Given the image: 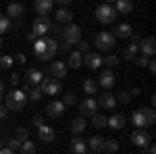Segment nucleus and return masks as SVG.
<instances>
[{"label": "nucleus", "instance_id": "nucleus-1", "mask_svg": "<svg viewBox=\"0 0 156 154\" xmlns=\"http://www.w3.org/2000/svg\"><path fill=\"white\" fill-rule=\"evenodd\" d=\"M56 52H58V48H56V40L54 38H40L34 44V54L40 60H50Z\"/></svg>", "mask_w": 156, "mask_h": 154}, {"label": "nucleus", "instance_id": "nucleus-2", "mask_svg": "<svg viewBox=\"0 0 156 154\" xmlns=\"http://www.w3.org/2000/svg\"><path fill=\"white\" fill-rule=\"evenodd\" d=\"M131 121L137 125V129H144L148 125H154L156 115H154V108H140L131 115Z\"/></svg>", "mask_w": 156, "mask_h": 154}, {"label": "nucleus", "instance_id": "nucleus-3", "mask_svg": "<svg viewBox=\"0 0 156 154\" xmlns=\"http://www.w3.org/2000/svg\"><path fill=\"white\" fill-rule=\"evenodd\" d=\"M27 104V94L21 92V90H11L6 94V104L4 106L11 108V110H21V108Z\"/></svg>", "mask_w": 156, "mask_h": 154}, {"label": "nucleus", "instance_id": "nucleus-4", "mask_svg": "<svg viewBox=\"0 0 156 154\" xmlns=\"http://www.w3.org/2000/svg\"><path fill=\"white\" fill-rule=\"evenodd\" d=\"M115 36L110 34V31H98L96 38H94V44H96L98 50H106V52H110L112 48H115Z\"/></svg>", "mask_w": 156, "mask_h": 154}, {"label": "nucleus", "instance_id": "nucleus-5", "mask_svg": "<svg viewBox=\"0 0 156 154\" xmlns=\"http://www.w3.org/2000/svg\"><path fill=\"white\" fill-rule=\"evenodd\" d=\"M60 38H62V42H67L69 46H73V44H79L81 42V29L77 27V25L69 23L62 31H60Z\"/></svg>", "mask_w": 156, "mask_h": 154}, {"label": "nucleus", "instance_id": "nucleus-6", "mask_svg": "<svg viewBox=\"0 0 156 154\" xmlns=\"http://www.w3.org/2000/svg\"><path fill=\"white\" fill-rule=\"evenodd\" d=\"M115 17H117V13H115V9H112V4H100V6L96 9V19L102 25L112 23Z\"/></svg>", "mask_w": 156, "mask_h": 154}, {"label": "nucleus", "instance_id": "nucleus-7", "mask_svg": "<svg viewBox=\"0 0 156 154\" xmlns=\"http://www.w3.org/2000/svg\"><path fill=\"white\" fill-rule=\"evenodd\" d=\"M131 142L133 146H137V148H148L150 142H152V138H150V133H146V129H135L131 133Z\"/></svg>", "mask_w": 156, "mask_h": 154}, {"label": "nucleus", "instance_id": "nucleus-8", "mask_svg": "<svg viewBox=\"0 0 156 154\" xmlns=\"http://www.w3.org/2000/svg\"><path fill=\"white\" fill-rule=\"evenodd\" d=\"M37 88L42 90V94L54 96L60 90V81H58V79H52V77H44V79H42V83H40Z\"/></svg>", "mask_w": 156, "mask_h": 154}, {"label": "nucleus", "instance_id": "nucleus-9", "mask_svg": "<svg viewBox=\"0 0 156 154\" xmlns=\"http://www.w3.org/2000/svg\"><path fill=\"white\" fill-rule=\"evenodd\" d=\"M50 31V21L48 17H37L36 21H34V36L36 38H46V34Z\"/></svg>", "mask_w": 156, "mask_h": 154}, {"label": "nucleus", "instance_id": "nucleus-10", "mask_svg": "<svg viewBox=\"0 0 156 154\" xmlns=\"http://www.w3.org/2000/svg\"><path fill=\"white\" fill-rule=\"evenodd\" d=\"M96 108H98V102L92 96L79 102V113H81L83 117H94V115H96Z\"/></svg>", "mask_w": 156, "mask_h": 154}, {"label": "nucleus", "instance_id": "nucleus-11", "mask_svg": "<svg viewBox=\"0 0 156 154\" xmlns=\"http://www.w3.org/2000/svg\"><path fill=\"white\" fill-rule=\"evenodd\" d=\"M137 50L142 52V56H154L156 54V42L154 38H146V40H142L140 44H137Z\"/></svg>", "mask_w": 156, "mask_h": 154}, {"label": "nucleus", "instance_id": "nucleus-12", "mask_svg": "<svg viewBox=\"0 0 156 154\" xmlns=\"http://www.w3.org/2000/svg\"><path fill=\"white\" fill-rule=\"evenodd\" d=\"M50 75H52V79H62L65 75H67V71H69V67H67V63H62V60H58V63H52L48 67Z\"/></svg>", "mask_w": 156, "mask_h": 154}, {"label": "nucleus", "instance_id": "nucleus-13", "mask_svg": "<svg viewBox=\"0 0 156 154\" xmlns=\"http://www.w3.org/2000/svg\"><path fill=\"white\" fill-rule=\"evenodd\" d=\"M42 79H44V75H42V71H37V69H29V71L25 73V83H27V88L40 85Z\"/></svg>", "mask_w": 156, "mask_h": 154}, {"label": "nucleus", "instance_id": "nucleus-14", "mask_svg": "<svg viewBox=\"0 0 156 154\" xmlns=\"http://www.w3.org/2000/svg\"><path fill=\"white\" fill-rule=\"evenodd\" d=\"M62 113H65V104H62L60 100H52L48 106H46V115H48V117H52V119L60 117Z\"/></svg>", "mask_w": 156, "mask_h": 154}, {"label": "nucleus", "instance_id": "nucleus-15", "mask_svg": "<svg viewBox=\"0 0 156 154\" xmlns=\"http://www.w3.org/2000/svg\"><path fill=\"white\" fill-rule=\"evenodd\" d=\"M98 83L102 85V88H106V90H110L112 85H115V73L110 71V69H106V71L100 73V79H98Z\"/></svg>", "mask_w": 156, "mask_h": 154}, {"label": "nucleus", "instance_id": "nucleus-16", "mask_svg": "<svg viewBox=\"0 0 156 154\" xmlns=\"http://www.w3.org/2000/svg\"><path fill=\"white\" fill-rule=\"evenodd\" d=\"M25 13V6L23 4H19V2H12L6 6V17H11V19H19V17H23Z\"/></svg>", "mask_w": 156, "mask_h": 154}, {"label": "nucleus", "instance_id": "nucleus-17", "mask_svg": "<svg viewBox=\"0 0 156 154\" xmlns=\"http://www.w3.org/2000/svg\"><path fill=\"white\" fill-rule=\"evenodd\" d=\"M83 63L90 67V69H98V67H102V56L96 54V52H87L83 56Z\"/></svg>", "mask_w": 156, "mask_h": 154}, {"label": "nucleus", "instance_id": "nucleus-18", "mask_svg": "<svg viewBox=\"0 0 156 154\" xmlns=\"http://www.w3.org/2000/svg\"><path fill=\"white\" fill-rule=\"evenodd\" d=\"M34 9H36V13L40 17H48V13L52 11V0H37Z\"/></svg>", "mask_w": 156, "mask_h": 154}, {"label": "nucleus", "instance_id": "nucleus-19", "mask_svg": "<svg viewBox=\"0 0 156 154\" xmlns=\"http://www.w3.org/2000/svg\"><path fill=\"white\" fill-rule=\"evenodd\" d=\"M37 135H40V140H42V142H52V140L56 138L54 129H52V127H48V125H42V127H37Z\"/></svg>", "mask_w": 156, "mask_h": 154}, {"label": "nucleus", "instance_id": "nucleus-20", "mask_svg": "<svg viewBox=\"0 0 156 154\" xmlns=\"http://www.w3.org/2000/svg\"><path fill=\"white\" fill-rule=\"evenodd\" d=\"M96 102H98V106H102V108H115V104H117V98H115L112 94H108V92H106V94L100 96Z\"/></svg>", "mask_w": 156, "mask_h": 154}, {"label": "nucleus", "instance_id": "nucleus-21", "mask_svg": "<svg viewBox=\"0 0 156 154\" xmlns=\"http://www.w3.org/2000/svg\"><path fill=\"white\" fill-rule=\"evenodd\" d=\"M71 148H73V154H85L87 152V146H85L83 138H79V135H75L71 140Z\"/></svg>", "mask_w": 156, "mask_h": 154}, {"label": "nucleus", "instance_id": "nucleus-22", "mask_svg": "<svg viewBox=\"0 0 156 154\" xmlns=\"http://www.w3.org/2000/svg\"><path fill=\"white\" fill-rule=\"evenodd\" d=\"M112 9H115V13H123V15H127V13L133 11V2H131V0H117Z\"/></svg>", "mask_w": 156, "mask_h": 154}, {"label": "nucleus", "instance_id": "nucleus-23", "mask_svg": "<svg viewBox=\"0 0 156 154\" xmlns=\"http://www.w3.org/2000/svg\"><path fill=\"white\" fill-rule=\"evenodd\" d=\"M106 125H110L112 129H121V127L125 125V115L117 113V115H112V117H106Z\"/></svg>", "mask_w": 156, "mask_h": 154}, {"label": "nucleus", "instance_id": "nucleus-24", "mask_svg": "<svg viewBox=\"0 0 156 154\" xmlns=\"http://www.w3.org/2000/svg\"><path fill=\"white\" fill-rule=\"evenodd\" d=\"M83 65V56L77 52V50H73L71 54H69V60H67V67H73V69H79Z\"/></svg>", "mask_w": 156, "mask_h": 154}, {"label": "nucleus", "instance_id": "nucleus-25", "mask_svg": "<svg viewBox=\"0 0 156 154\" xmlns=\"http://www.w3.org/2000/svg\"><path fill=\"white\" fill-rule=\"evenodd\" d=\"M54 17H56V23H71V19H73V13L71 11H67V9H58V11H56V15H54Z\"/></svg>", "mask_w": 156, "mask_h": 154}, {"label": "nucleus", "instance_id": "nucleus-26", "mask_svg": "<svg viewBox=\"0 0 156 154\" xmlns=\"http://www.w3.org/2000/svg\"><path fill=\"white\" fill-rule=\"evenodd\" d=\"M131 34H133L131 25H127V23H121L119 27L115 29V34H112V36H115V40H117V38H129Z\"/></svg>", "mask_w": 156, "mask_h": 154}, {"label": "nucleus", "instance_id": "nucleus-27", "mask_svg": "<svg viewBox=\"0 0 156 154\" xmlns=\"http://www.w3.org/2000/svg\"><path fill=\"white\" fill-rule=\"evenodd\" d=\"M71 129H73V133H81V131L85 129V119L83 117H75L71 121Z\"/></svg>", "mask_w": 156, "mask_h": 154}, {"label": "nucleus", "instance_id": "nucleus-28", "mask_svg": "<svg viewBox=\"0 0 156 154\" xmlns=\"http://www.w3.org/2000/svg\"><path fill=\"white\" fill-rule=\"evenodd\" d=\"M137 52H140L137 46H135V44H129V46L123 50V59H125V60H133L135 56H137Z\"/></svg>", "mask_w": 156, "mask_h": 154}, {"label": "nucleus", "instance_id": "nucleus-29", "mask_svg": "<svg viewBox=\"0 0 156 154\" xmlns=\"http://www.w3.org/2000/svg\"><path fill=\"white\" fill-rule=\"evenodd\" d=\"M42 90H40V88H27V98H29V100H31V102H37V100H40V98H42Z\"/></svg>", "mask_w": 156, "mask_h": 154}, {"label": "nucleus", "instance_id": "nucleus-30", "mask_svg": "<svg viewBox=\"0 0 156 154\" xmlns=\"http://www.w3.org/2000/svg\"><path fill=\"white\" fill-rule=\"evenodd\" d=\"M102 150L108 154H115L119 150V142H115V140H104V146H102Z\"/></svg>", "mask_w": 156, "mask_h": 154}, {"label": "nucleus", "instance_id": "nucleus-31", "mask_svg": "<svg viewBox=\"0 0 156 154\" xmlns=\"http://www.w3.org/2000/svg\"><path fill=\"white\" fill-rule=\"evenodd\" d=\"M102 146H104V140H102L100 135H96V138H92V140H90V148H92L96 154L102 152Z\"/></svg>", "mask_w": 156, "mask_h": 154}, {"label": "nucleus", "instance_id": "nucleus-32", "mask_svg": "<svg viewBox=\"0 0 156 154\" xmlns=\"http://www.w3.org/2000/svg\"><path fill=\"white\" fill-rule=\"evenodd\" d=\"M9 29H11V19L6 15H0V38H2V34H6Z\"/></svg>", "mask_w": 156, "mask_h": 154}, {"label": "nucleus", "instance_id": "nucleus-33", "mask_svg": "<svg viewBox=\"0 0 156 154\" xmlns=\"http://www.w3.org/2000/svg\"><path fill=\"white\" fill-rule=\"evenodd\" d=\"M96 88H98V83L94 81V79H85L83 81V90H85V94H96Z\"/></svg>", "mask_w": 156, "mask_h": 154}, {"label": "nucleus", "instance_id": "nucleus-34", "mask_svg": "<svg viewBox=\"0 0 156 154\" xmlns=\"http://www.w3.org/2000/svg\"><path fill=\"white\" fill-rule=\"evenodd\" d=\"M27 135H29V131L25 129V127H19V129L15 131V140H19V142H21V144H23V142H27V140H29Z\"/></svg>", "mask_w": 156, "mask_h": 154}, {"label": "nucleus", "instance_id": "nucleus-35", "mask_svg": "<svg viewBox=\"0 0 156 154\" xmlns=\"http://www.w3.org/2000/svg\"><path fill=\"white\" fill-rule=\"evenodd\" d=\"M21 154H36V146H34V142H23L21 144Z\"/></svg>", "mask_w": 156, "mask_h": 154}, {"label": "nucleus", "instance_id": "nucleus-36", "mask_svg": "<svg viewBox=\"0 0 156 154\" xmlns=\"http://www.w3.org/2000/svg\"><path fill=\"white\" fill-rule=\"evenodd\" d=\"M102 65H104V67H117V65H119V59H117L115 54H108V56L102 59Z\"/></svg>", "mask_w": 156, "mask_h": 154}, {"label": "nucleus", "instance_id": "nucleus-37", "mask_svg": "<svg viewBox=\"0 0 156 154\" xmlns=\"http://www.w3.org/2000/svg\"><path fill=\"white\" fill-rule=\"evenodd\" d=\"M92 121H94V127H98V129L106 127V117H104V115H94Z\"/></svg>", "mask_w": 156, "mask_h": 154}, {"label": "nucleus", "instance_id": "nucleus-38", "mask_svg": "<svg viewBox=\"0 0 156 154\" xmlns=\"http://www.w3.org/2000/svg\"><path fill=\"white\" fill-rule=\"evenodd\" d=\"M12 65V56H0V69H11Z\"/></svg>", "mask_w": 156, "mask_h": 154}, {"label": "nucleus", "instance_id": "nucleus-39", "mask_svg": "<svg viewBox=\"0 0 156 154\" xmlns=\"http://www.w3.org/2000/svg\"><path fill=\"white\" fill-rule=\"evenodd\" d=\"M60 102H62V104H65V108H67V106H73V104L77 102V98H75V94H65V98H62Z\"/></svg>", "mask_w": 156, "mask_h": 154}, {"label": "nucleus", "instance_id": "nucleus-40", "mask_svg": "<svg viewBox=\"0 0 156 154\" xmlns=\"http://www.w3.org/2000/svg\"><path fill=\"white\" fill-rule=\"evenodd\" d=\"M9 150H12V152H15V150H21V142L15 140V138H11V140H9Z\"/></svg>", "mask_w": 156, "mask_h": 154}, {"label": "nucleus", "instance_id": "nucleus-41", "mask_svg": "<svg viewBox=\"0 0 156 154\" xmlns=\"http://www.w3.org/2000/svg\"><path fill=\"white\" fill-rule=\"evenodd\" d=\"M77 48H79V50H77L79 54H87V52H90V44H87V42H79Z\"/></svg>", "mask_w": 156, "mask_h": 154}, {"label": "nucleus", "instance_id": "nucleus-42", "mask_svg": "<svg viewBox=\"0 0 156 154\" xmlns=\"http://www.w3.org/2000/svg\"><path fill=\"white\" fill-rule=\"evenodd\" d=\"M131 98H133V96L129 94V92H121V96H119V100L123 102V104H129V102H131Z\"/></svg>", "mask_w": 156, "mask_h": 154}, {"label": "nucleus", "instance_id": "nucleus-43", "mask_svg": "<svg viewBox=\"0 0 156 154\" xmlns=\"http://www.w3.org/2000/svg\"><path fill=\"white\" fill-rule=\"evenodd\" d=\"M135 65H137V67H148V59H146V56H135Z\"/></svg>", "mask_w": 156, "mask_h": 154}, {"label": "nucleus", "instance_id": "nucleus-44", "mask_svg": "<svg viewBox=\"0 0 156 154\" xmlns=\"http://www.w3.org/2000/svg\"><path fill=\"white\" fill-rule=\"evenodd\" d=\"M12 63H17V65H25V56H23V54H15V56H12Z\"/></svg>", "mask_w": 156, "mask_h": 154}, {"label": "nucleus", "instance_id": "nucleus-45", "mask_svg": "<svg viewBox=\"0 0 156 154\" xmlns=\"http://www.w3.org/2000/svg\"><path fill=\"white\" fill-rule=\"evenodd\" d=\"M34 123H36L37 127H42V125H44V115H36V117H34Z\"/></svg>", "mask_w": 156, "mask_h": 154}, {"label": "nucleus", "instance_id": "nucleus-46", "mask_svg": "<svg viewBox=\"0 0 156 154\" xmlns=\"http://www.w3.org/2000/svg\"><path fill=\"white\" fill-rule=\"evenodd\" d=\"M50 31H52V34H58V36H60V25H58V23H50Z\"/></svg>", "mask_w": 156, "mask_h": 154}, {"label": "nucleus", "instance_id": "nucleus-47", "mask_svg": "<svg viewBox=\"0 0 156 154\" xmlns=\"http://www.w3.org/2000/svg\"><path fill=\"white\" fill-rule=\"evenodd\" d=\"M131 44H135V46H137V44H140V42H142V38H140V34H131Z\"/></svg>", "mask_w": 156, "mask_h": 154}, {"label": "nucleus", "instance_id": "nucleus-48", "mask_svg": "<svg viewBox=\"0 0 156 154\" xmlns=\"http://www.w3.org/2000/svg\"><path fill=\"white\" fill-rule=\"evenodd\" d=\"M56 48H60V50H69V48H71V46H69L67 42H60V44H58V42H56Z\"/></svg>", "mask_w": 156, "mask_h": 154}, {"label": "nucleus", "instance_id": "nucleus-49", "mask_svg": "<svg viewBox=\"0 0 156 154\" xmlns=\"http://www.w3.org/2000/svg\"><path fill=\"white\" fill-rule=\"evenodd\" d=\"M6 113H9V108H6V106H2V104H0V119H4V117H6Z\"/></svg>", "mask_w": 156, "mask_h": 154}, {"label": "nucleus", "instance_id": "nucleus-50", "mask_svg": "<svg viewBox=\"0 0 156 154\" xmlns=\"http://www.w3.org/2000/svg\"><path fill=\"white\" fill-rule=\"evenodd\" d=\"M148 69H150V73L156 71V63H154V60H148Z\"/></svg>", "mask_w": 156, "mask_h": 154}, {"label": "nucleus", "instance_id": "nucleus-51", "mask_svg": "<svg viewBox=\"0 0 156 154\" xmlns=\"http://www.w3.org/2000/svg\"><path fill=\"white\" fill-rule=\"evenodd\" d=\"M140 92H142L140 88H133V90H131V92H129V94H131V96H140Z\"/></svg>", "mask_w": 156, "mask_h": 154}, {"label": "nucleus", "instance_id": "nucleus-52", "mask_svg": "<svg viewBox=\"0 0 156 154\" xmlns=\"http://www.w3.org/2000/svg\"><path fill=\"white\" fill-rule=\"evenodd\" d=\"M2 96H4V83H2V79H0V100H2Z\"/></svg>", "mask_w": 156, "mask_h": 154}, {"label": "nucleus", "instance_id": "nucleus-53", "mask_svg": "<svg viewBox=\"0 0 156 154\" xmlns=\"http://www.w3.org/2000/svg\"><path fill=\"white\" fill-rule=\"evenodd\" d=\"M11 81H12V83L19 81V75H17V73H12V75H11Z\"/></svg>", "mask_w": 156, "mask_h": 154}, {"label": "nucleus", "instance_id": "nucleus-54", "mask_svg": "<svg viewBox=\"0 0 156 154\" xmlns=\"http://www.w3.org/2000/svg\"><path fill=\"white\" fill-rule=\"evenodd\" d=\"M148 152H150V154H156V146H152V144H150V146H148Z\"/></svg>", "mask_w": 156, "mask_h": 154}, {"label": "nucleus", "instance_id": "nucleus-55", "mask_svg": "<svg viewBox=\"0 0 156 154\" xmlns=\"http://www.w3.org/2000/svg\"><path fill=\"white\" fill-rule=\"evenodd\" d=\"M0 154H15V152H12V150H9V148H2V150H0Z\"/></svg>", "mask_w": 156, "mask_h": 154}, {"label": "nucleus", "instance_id": "nucleus-56", "mask_svg": "<svg viewBox=\"0 0 156 154\" xmlns=\"http://www.w3.org/2000/svg\"><path fill=\"white\" fill-rule=\"evenodd\" d=\"M0 48H2V38H0Z\"/></svg>", "mask_w": 156, "mask_h": 154}, {"label": "nucleus", "instance_id": "nucleus-57", "mask_svg": "<svg viewBox=\"0 0 156 154\" xmlns=\"http://www.w3.org/2000/svg\"><path fill=\"white\" fill-rule=\"evenodd\" d=\"M0 150H2V142H0Z\"/></svg>", "mask_w": 156, "mask_h": 154}]
</instances>
